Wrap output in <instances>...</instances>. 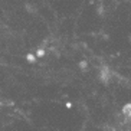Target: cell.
I'll use <instances>...</instances> for the list:
<instances>
[{
	"mask_svg": "<svg viewBox=\"0 0 131 131\" xmlns=\"http://www.w3.org/2000/svg\"><path fill=\"white\" fill-rule=\"evenodd\" d=\"M123 114L125 115V118L131 119V104L124 105V108H123Z\"/></svg>",
	"mask_w": 131,
	"mask_h": 131,
	"instance_id": "cell-1",
	"label": "cell"
}]
</instances>
